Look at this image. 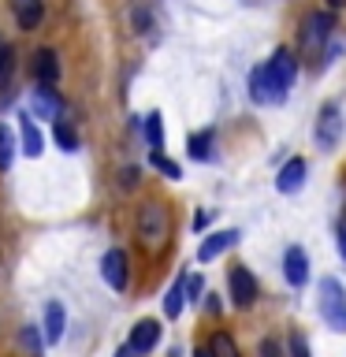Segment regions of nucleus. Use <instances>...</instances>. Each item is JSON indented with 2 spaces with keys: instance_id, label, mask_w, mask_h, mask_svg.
<instances>
[{
  "instance_id": "f257e3e1",
  "label": "nucleus",
  "mask_w": 346,
  "mask_h": 357,
  "mask_svg": "<svg viewBox=\"0 0 346 357\" xmlns=\"http://www.w3.org/2000/svg\"><path fill=\"white\" fill-rule=\"evenodd\" d=\"M298 78V56L290 49H276L272 60L250 71V97L257 105H283Z\"/></svg>"
},
{
  "instance_id": "f03ea898",
  "label": "nucleus",
  "mask_w": 346,
  "mask_h": 357,
  "mask_svg": "<svg viewBox=\"0 0 346 357\" xmlns=\"http://www.w3.org/2000/svg\"><path fill=\"white\" fill-rule=\"evenodd\" d=\"M167 231H172V216H167L164 205L149 201V205L138 208V238L149 245V250H160L167 242Z\"/></svg>"
},
{
  "instance_id": "7ed1b4c3",
  "label": "nucleus",
  "mask_w": 346,
  "mask_h": 357,
  "mask_svg": "<svg viewBox=\"0 0 346 357\" xmlns=\"http://www.w3.org/2000/svg\"><path fill=\"white\" fill-rule=\"evenodd\" d=\"M320 317L331 331H346V287L339 279H320Z\"/></svg>"
},
{
  "instance_id": "20e7f679",
  "label": "nucleus",
  "mask_w": 346,
  "mask_h": 357,
  "mask_svg": "<svg viewBox=\"0 0 346 357\" xmlns=\"http://www.w3.org/2000/svg\"><path fill=\"white\" fill-rule=\"evenodd\" d=\"M343 130H346V119H343V112L339 105H324L317 112V127H313V138H317V145L324 153H331V149H339V142H343Z\"/></svg>"
},
{
  "instance_id": "39448f33",
  "label": "nucleus",
  "mask_w": 346,
  "mask_h": 357,
  "mask_svg": "<svg viewBox=\"0 0 346 357\" xmlns=\"http://www.w3.org/2000/svg\"><path fill=\"white\" fill-rule=\"evenodd\" d=\"M331 30H335V19L328 15V11H309V15L301 19V52L320 56L324 41L331 38Z\"/></svg>"
},
{
  "instance_id": "423d86ee",
  "label": "nucleus",
  "mask_w": 346,
  "mask_h": 357,
  "mask_svg": "<svg viewBox=\"0 0 346 357\" xmlns=\"http://www.w3.org/2000/svg\"><path fill=\"white\" fill-rule=\"evenodd\" d=\"M100 275L112 290H127V279H130V268H127V253L123 250H108L100 257Z\"/></svg>"
},
{
  "instance_id": "0eeeda50",
  "label": "nucleus",
  "mask_w": 346,
  "mask_h": 357,
  "mask_svg": "<svg viewBox=\"0 0 346 357\" xmlns=\"http://www.w3.org/2000/svg\"><path fill=\"white\" fill-rule=\"evenodd\" d=\"M231 301L239 309H250L257 301V279L250 268H231Z\"/></svg>"
},
{
  "instance_id": "6e6552de",
  "label": "nucleus",
  "mask_w": 346,
  "mask_h": 357,
  "mask_svg": "<svg viewBox=\"0 0 346 357\" xmlns=\"http://www.w3.org/2000/svg\"><path fill=\"white\" fill-rule=\"evenodd\" d=\"M239 238H242V234L234 231V227H227V231H212L209 238L201 242V250H197V261H201V264L216 261V257H220V253H227V250H231V245L239 242Z\"/></svg>"
},
{
  "instance_id": "1a4fd4ad",
  "label": "nucleus",
  "mask_w": 346,
  "mask_h": 357,
  "mask_svg": "<svg viewBox=\"0 0 346 357\" xmlns=\"http://www.w3.org/2000/svg\"><path fill=\"white\" fill-rule=\"evenodd\" d=\"M283 275H287L290 287H306V279H309V257H306L301 245H287V253H283Z\"/></svg>"
},
{
  "instance_id": "9d476101",
  "label": "nucleus",
  "mask_w": 346,
  "mask_h": 357,
  "mask_svg": "<svg viewBox=\"0 0 346 357\" xmlns=\"http://www.w3.org/2000/svg\"><path fill=\"white\" fill-rule=\"evenodd\" d=\"M301 186H306V160H301V156H290V160L279 167L276 190L279 194H298Z\"/></svg>"
},
{
  "instance_id": "9b49d317",
  "label": "nucleus",
  "mask_w": 346,
  "mask_h": 357,
  "mask_svg": "<svg viewBox=\"0 0 346 357\" xmlns=\"http://www.w3.org/2000/svg\"><path fill=\"white\" fill-rule=\"evenodd\" d=\"M156 342H160V324L156 320H138L134 324V331H130V346H134V354H153L156 350Z\"/></svg>"
},
{
  "instance_id": "f8f14e48",
  "label": "nucleus",
  "mask_w": 346,
  "mask_h": 357,
  "mask_svg": "<svg viewBox=\"0 0 346 357\" xmlns=\"http://www.w3.org/2000/svg\"><path fill=\"white\" fill-rule=\"evenodd\" d=\"M33 78H38V86H56L60 82V60H56L52 49L33 52Z\"/></svg>"
},
{
  "instance_id": "ddd939ff",
  "label": "nucleus",
  "mask_w": 346,
  "mask_h": 357,
  "mask_svg": "<svg viewBox=\"0 0 346 357\" xmlns=\"http://www.w3.org/2000/svg\"><path fill=\"white\" fill-rule=\"evenodd\" d=\"M11 11H15L19 30H38L41 19H45V0H15Z\"/></svg>"
},
{
  "instance_id": "4468645a",
  "label": "nucleus",
  "mask_w": 346,
  "mask_h": 357,
  "mask_svg": "<svg viewBox=\"0 0 346 357\" xmlns=\"http://www.w3.org/2000/svg\"><path fill=\"white\" fill-rule=\"evenodd\" d=\"M19 142H22V153L27 156H41V149H45V138H41V130L33 127L30 112H19Z\"/></svg>"
},
{
  "instance_id": "2eb2a0df",
  "label": "nucleus",
  "mask_w": 346,
  "mask_h": 357,
  "mask_svg": "<svg viewBox=\"0 0 346 357\" xmlns=\"http://www.w3.org/2000/svg\"><path fill=\"white\" fill-rule=\"evenodd\" d=\"M33 112L56 123V119H60V112H63V100H60V93H56L52 86H38V89H33Z\"/></svg>"
},
{
  "instance_id": "dca6fc26",
  "label": "nucleus",
  "mask_w": 346,
  "mask_h": 357,
  "mask_svg": "<svg viewBox=\"0 0 346 357\" xmlns=\"http://www.w3.org/2000/svg\"><path fill=\"white\" fill-rule=\"evenodd\" d=\"M63 324H67V312H63V305L60 301H49V305H45V342H60L63 339Z\"/></svg>"
},
{
  "instance_id": "f3484780",
  "label": "nucleus",
  "mask_w": 346,
  "mask_h": 357,
  "mask_svg": "<svg viewBox=\"0 0 346 357\" xmlns=\"http://www.w3.org/2000/svg\"><path fill=\"white\" fill-rule=\"evenodd\" d=\"M212 145H216V130H197V134H190V142H186V153H190V160H212Z\"/></svg>"
},
{
  "instance_id": "a211bd4d",
  "label": "nucleus",
  "mask_w": 346,
  "mask_h": 357,
  "mask_svg": "<svg viewBox=\"0 0 346 357\" xmlns=\"http://www.w3.org/2000/svg\"><path fill=\"white\" fill-rule=\"evenodd\" d=\"M19 350L27 354V357H41V350H45V331H38L33 324L19 328Z\"/></svg>"
},
{
  "instance_id": "6ab92c4d",
  "label": "nucleus",
  "mask_w": 346,
  "mask_h": 357,
  "mask_svg": "<svg viewBox=\"0 0 346 357\" xmlns=\"http://www.w3.org/2000/svg\"><path fill=\"white\" fill-rule=\"evenodd\" d=\"M183 301H186V275H179L172 283V290H167V298H164V317L175 320L179 312H183Z\"/></svg>"
},
{
  "instance_id": "aec40b11",
  "label": "nucleus",
  "mask_w": 346,
  "mask_h": 357,
  "mask_svg": "<svg viewBox=\"0 0 346 357\" xmlns=\"http://www.w3.org/2000/svg\"><path fill=\"white\" fill-rule=\"evenodd\" d=\"M15 153H19V142H15V134H11L4 123H0V172H8L11 160H15Z\"/></svg>"
},
{
  "instance_id": "412c9836",
  "label": "nucleus",
  "mask_w": 346,
  "mask_h": 357,
  "mask_svg": "<svg viewBox=\"0 0 346 357\" xmlns=\"http://www.w3.org/2000/svg\"><path fill=\"white\" fill-rule=\"evenodd\" d=\"M52 142L60 145L63 153H78V134L67 127L63 119H56V123H52Z\"/></svg>"
},
{
  "instance_id": "4be33fe9",
  "label": "nucleus",
  "mask_w": 346,
  "mask_h": 357,
  "mask_svg": "<svg viewBox=\"0 0 346 357\" xmlns=\"http://www.w3.org/2000/svg\"><path fill=\"white\" fill-rule=\"evenodd\" d=\"M145 142H149V149H153V153H160V145H164V123H160V112H149V116H145Z\"/></svg>"
},
{
  "instance_id": "5701e85b",
  "label": "nucleus",
  "mask_w": 346,
  "mask_h": 357,
  "mask_svg": "<svg viewBox=\"0 0 346 357\" xmlns=\"http://www.w3.org/2000/svg\"><path fill=\"white\" fill-rule=\"evenodd\" d=\"M209 354H212V357H242L239 346H234V339H231L227 331H216V335H212V339H209Z\"/></svg>"
},
{
  "instance_id": "b1692460",
  "label": "nucleus",
  "mask_w": 346,
  "mask_h": 357,
  "mask_svg": "<svg viewBox=\"0 0 346 357\" xmlns=\"http://www.w3.org/2000/svg\"><path fill=\"white\" fill-rule=\"evenodd\" d=\"M11 71H15V49H11V45H4V41H0V86H8Z\"/></svg>"
},
{
  "instance_id": "393cba45",
  "label": "nucleus",
  "mask_w": 346,
  "mask_h": 357,
  "mask_svg": "<svg viewBox=\"0 0 346 357\" xmlns=\"http://www.w3.org/2000/svg\"><path fill=\"white\" fill-rule=\"evenodd\" d=\"M153 167L160 175H167V178H183V167H179L172 156H164V153H153Z\"/></svg>"
},
{
  "instance_id": "a878e982",
  "label": "nucleus",
  "mask_w": 346,
  "mask_h": 357,
  "mask_svg": "<svg viewBox=\"0 0 346 357\" xmlns=\"http://www.w3.org/2000/svg\"><path fill=\"white\" fill-rule=\"evenodd\" d=\"M201 294H205V279H201V272L197 275H186V301H201Z\"/></svg>"
},
{
  "instance_id": "bb28decb",
  "label": "nucleus",
  "mask_w": 346,
  "mask_h": 357,
  "mask_svg": "<svg viewBox=\"0 0 346 357\" xmlns=\"http://www.w3.org/2000/svg\"><path fill=\"white\" fill-rule=\"evenodd\" d=\"M138 178H142V167H123V172H119V186L134 190V186H138Z\"/></svg>"
},
{
  "instance_id": "cd10ccee",
  "label": "nucleus",
  "mask_w": 346,
  "mask_h": 357,
  "mask_svg": "<svg viewBox=\"0 0 346 357\" xmlns=\"http://www.w3.org/2000/svg\"><path fill=\"white\" fill-rule=\"evenodd\" d=\"M290 357H309V342H306V335H301V331L290 335Z\"/></svg>"
},
{
  "instance_id": "c85d7f7f",
  "label": "nucleus",
  "mask_w": 346,
  "mask_h": 357,
  "mask_svg": "<svg viewBox=\"0 0 346 357\" xmlns=\"http://www.w3.org/2000/svg\"><path fill=\"white\" fill-rule=\"evenodd\" d=\"M261 357H283V350H279L276 339H264V342H261Z\"/></svg>"
},
{
  "instance_id": "c756f323",
  "label": "nucleus",
  "mask_w": 346,
  "mask_h": 357,
  "mask_svg": "<svg viewBox=\"0 0 346 357\" xmlns=\"http://www.w3.org/2000/svg\"><path fill=\"white\" fill-rule=\"evenodd\" d=\"M339 253H343V261H346V216L339 220Z\"/></svg>"
},
{
  "instance_id": "7c9ffc66",
  "label": "nucleus",
  "mask_w": 346,
  "mask_h": 357,
  "mask_svg": "<svg viewBox=\"0 0 346 357\" xmlns=\"http://www.w3.org/2000/svg\"><path fill=\"white\" fill-rule=\"evenodd\" d=\"M205 223H209V212H197V216H194V231H201Z\"/></svg>"
},
{
  "instance_id": "2f4dec72",
  "label": "nucleus",
  "mask_w": 346,
  "mask_h": 357,
  "mask_svg": "<svg viewBox=\"0 0 346 357\" xmlns=\"http://www.w3.org/2000/svg\"><path fill=\"white\" fill-rule=\"evenodd\" d=\"M116 357H138V354H134V346H130V342H127V346H123V350H119V354H116Z\"/></svg>"
},
{
  "instance_id": "473e14b6",
  "label": "nucleus",
  "mask_w": 346,
  "mask_h": 357,
  "mask_svg": "<svg viewBox=\"0 0 346 357\" xmlns=\"http://www.w3.org/2000/svg\"><path fill=\"white\" fill-rule=\"evenodd\" d=\"M328 4H331V8H346V0H328Z\"/></svg>"
},
{
  "instance_id": "72a5a7b5",
  "label": "nucleus",
  "mask_w": 346,
  "mask_h": 357,
  "mask_svg": "<svg viewBox=\"0 0 346 357\" xmlns=\"http://www.w3.org/2000/svg\"><path fill=\"white\" fill-rule=\"evenodd\" d=\"M194 357H212V354H209V350H197V354H194Z\"/></svg>"
}]
</instances>
